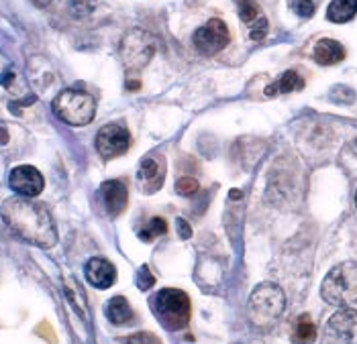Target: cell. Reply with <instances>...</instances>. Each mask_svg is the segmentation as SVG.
<instances>
[{"label": "cell", "mask_w": 357, "mask_h": 344, "mask_svg": "<svg viewBox=\"0 0 357 344\" xmlns=\"http://www.w3.org/2000/svg\"><path fill=\"white\" fill-rule=\"evenodd\" d=\"M351 151H354V153H356V155H357V139H356V141H354V143H351Z\"/></svg>", "instance_id": "obj_28"}, {"label": "cell", "mask_w": 357, "mask_h": 344, "mask_svg": "<svg viewBox=\"0 0 357 344\" xmlns=\"http://www.w3.org/2000/svg\"><path fill=\"white\" fill-rule=\"evenodd\" d=\"M127 344H162V341H160L155 334H149V332H139V334L129 336Z\"/></svg>", "instance_id": "obj_24"}, {"label": "cell", "mask_w": 357, "mask_h": 344, "mask_svg": "<svg viewBox=\"0 0 357 344\" xmlns=\"http://www.w3.org/2000/svg\"><path fill=\"white\" fill-rule=\"evenodd\" d=\"M165 182V161L162 157H145L137 171V184L145 194H155Z\"/></svg>", "instance_id": "obj_11"}, {"label": "cell", "mask_w": 357, "mask_h": 344, "mask_svg": "<svg viewBox=\"0 0 357 344\" xmlns=\"http://www.w3.org/2000/svg\"><path fill=\"white\" fill-rule=\"evenodd\" d=\"M155 283V279H153V275L149 273V269L143 265L141 269H139V273H137V286H139V290H143V291H147L151 286Z\"/></svg>", "instance_id": "obj_23"}, {"label": "cell", "mask_w": 357, "mask_h": 344, "mask_svg": "<svg viewBox=\"0 0 357 344\" xmlns=\"http://www.w3.org/2000/svg\"><path fill=\"white\" fill-rule=\"evenodd\" d=\"M176 226H178V235L184 238V240L192 237V228H190V224H188L184 218H178V220H176Z\"/></svg>", "instance_id": "obj_26"}, {"label": "cell", "mask_w": 357, "mask_h": 344, "mask_svg": "<svg viewBox=\"0 0 357 344\" xmlns=\"http://www.w3.org/2000/svg\"><path fill=\"white\" fill-rule=\"evenodd\" d=\"M357 0H331L327 19L331 23H347L356 17Z\"/></svg>", "instance_id": "obj_18"}, {"label": "cell", "mask_w": 357, "mask_h": 344, "mask_svg": "<svg viewBox=\"0 0 357 344\" xmlns=\"http://www.w3.org/2000/svg\"><path fill=\"white\" fill-rule=\"evenodd\" d=\"M155 49H158V41L153 35H149L143 29L129 31L125 39L121 41V59H123L125 70L129 74L143 70L155 55Z\"/></svg>", "instance_id": "obj_6"}, {"label": "cell", "mask_w": 357, "mask_h": 344, "mask_svg": "<svg viewBox=\"0 0 357 344\" xmlns=\"http://www.w3.org/2000/svg\"><path fill=\"white\" fill-rule=\"evenodd\" d=\"M321 295L331 306H349L357 302V263L345 261L333 267L323 279Z\"/></svg>", "instance_id": "obj_3"}, {"label": "cell", "mask_w": 357, "mask_h": 344, "mask_svg": "<svg viewBox=\"0 0 357 344\" xmlns=\"http://www.w3.org/2000/svg\"><path fill=\"white\" fill-rule=\"evenodd\" d=\"M131 147V134L123 125H105L96 134V151L105 159H112L127 153Z\"/></svg>", "instance_id": "obj_9"}, {"label": "cell", "mask_w": 357, "mask_h": 344, "mask_svg": "<svg viewBox=\"0 0 357 344\" xmlns=\"http://www.w3.org/2000/svg\"><path fill=\"white\" fill-rule=\"evenodd\" d=\"M153 312L167 330H182L190 320V297L180 290L165 288L153 299Z\"/></svg>", "instance_id": "obj_5"}, {"label": "cell", "mask_w": 357, "mask_h": 344, "mask_svg": "<svg viewBox=\"0 0 357 344\" xmlns=\"http://www.w3.org/2000/svg\"><path fill=\"white\" fill-rule=\"evenodd\" d=\"M312 57L319 65H335L345 59V47L335 39H321L314 45Z\"/></svg>", "instance_id": "obj_15"}, {"label": "cell", "mask_w": 357, "mask_h": 344, "mask_svg": "<svg viewBox=\"0 0 357 344\" xmlns=\"http://www.w3.org/2000/svg\"><path fill=\"white\" fill-rule=\"evenodd\" d=\"M317 341V326L312 324L310 316H301L296 322V330H294V343L310 344Z\"/></svg>", "instance_id": "obj_19"}, {"label": "cell", "mask_w": 357, "mask_h": 344, "mask_svg": "<svg viewBox=\"0 0 357 344\" xmlns=\"http://www.w3.org/2000/svg\"><path fill=\"white\" fill-rule=\"evenodd\" d=\"M33 2H35L37 6H47V4H50L52 0H33Z\"/></svg>", "instance_id": "obj_27"}, {"label": "cell", "mask_w": 357, "mask_h": 344, "mask_svg": "<svg viewBox=\"0 0 357 344\" xmlns=\"http://www.w3.org/2000/svg\"><path fill=\"white\" fill-rule=\"evenodd\" d=\"M239 17L248 25L249 37L253 41H261L268 33V19L261 8L253 0H239Z\"/></svg>", "instance_id": "obj_13"}, {"label": "cell", "mask_w": 357, "mask_h": 344, "mask_svg": "<svg viewBox=\"0 0 357 344\" xmlns=\"http://www.w3.org/2000/svg\"><path fill=\"white\" fill-rule=\"evenodd\" d=\"M98 0H70V10L74 17H88L96 8Z\"/></svg>", "instance_id": "obj_21"}, {"label": "cell", "mask_w": 357, "mask_h": 344, "mask_svg": "<svg viewBox=\"0 0 357 344\" xmlns=\"http://www.w3.org/2000/svg\"><path fill=\"white\" fill-rule=\"evenodd\" d=\"M98 198L105 206V210L109 212L110 216H119L123 214L127 204H129V191L123 182H116V180H110L105 182L98 189Z\"/></svg>", "instance_id": "obj_12"}, {"label": "cell", "mask_w": 357, "mask_h": 344, "mask_svg": "<svg viewBox=\"0 0 357 344\" xmlns=\"http://www.w3.org/2000/svg\"><path fill=\"white\" fill-rule=\"evenodd\" d=\"M294 8H296V13L301 17H304V19H308V17L314 15V2L312 0H296Z\"/></svg>", "instance_id": "obj_25"}, {"label": "cell", "mask_w": 357, "mask_h": 344, "mask_svg": "<svg viewBox=\"0 0 357 344\" xmlns=\"http://www.w3.org/2000/svg\"><path fill=\"white\" fill-rule=\"evenodd\" d=\"M107 318H109L112 324L121 326V324H127L133 320V310L129 306V302L123 297V295H116V297H110L109 304H107Z\"/></svg>", "instance_id": "obj_17"}, {"label": "cell", "mask_w": 357, "mask_h": 344, "mask_svg": "<svg viewBox=\"0 0 357 344\" xmlns=\"http://www.w3.org/2000/svg\"><path fill=\"white\" fill-rule=\"evenodd\" d=\"M198 189H200V187H198V182L192 180V178H180V180L176 182V191H178L180 196H194Z\"/></svg>", "instance_id": "obj_22"}, {"label": "cell", "mask_w": 357, "mask_h": 344, "mask_svg": "<svg viewBox=\"0 0 357 344\" xmlns=\"http://www.w3.org/2000/svg\"><path fill=\"white\" fill-rule=\"evenodd\" d=\"M0 216L4 224L23 240L31 244H37L41 249H52L57 242V228L50 210L33 202L31 198H8L2 202Z\"/></svg>", "instance_id": "obj_1"}, {"label": "cell", "mask_w": 357, "mask_h": 344, "mask_svg": "<svg viewBox=\"0 0 357 344\" xmlns=\"http://www.w3.org/2000/svg\"><path fill=\"white\" fill-rule=\"evenodd\" d=\"M286 308V295L274 283H261L251 291L248 302V316L249 320L259 326L268 328L272 326L278 318L282 316Z\"/></svg>", "instance_id": "obj_2"}, {"label": "cell", "mask_w": 357, "mask_h": 344, "mask_svg": "<svg viewBox=\"0 0 357 344\" xmlns=\"http://www.w3.org/2000/svg\"><path fill=\"white\" fill-rule=\"evenodd\" d=\"M229 41H231L229 26L220 19H211L206 25L200 26L192 37L194 49L204 57H211V55L222 52L229 45Z\"/></svg>", "instance_id": "obj_8"}, {"label": "cell", "mask_w": 357, "mask_h": 344, "mask_svg": "<svg viewBox=\"0 0 357 344\" xmlns=\"http://www.w3.org/2000/svg\"><path fill=\"white\" fill-rule=\"evenodd\" d=\"M323 344H357V310L343 308L325 324Z\"/></svg>", "instance_id": "obj_7"}, {"label": "cell", "mask_w": 357, "mask_h": 344, "mask_svg": "<svg viewBox=\"0 0 357 344\" xmlns=\"http://www.w3.org/2000/svg\"><path fill=\"white\" fill-rule=\"evenodd\" d=\"M356 206H357V194H356Z\"/></svg>", "instance_id": "obj_29"}, {"label": "cell", "mask_w": 357, "mask_h": 344, "mask_svg": "<svg viewBox=\"0 0 357 344\" xmlns=\"http://www.w3.org/2000/svg\"><path fill=\"white\" fill-rule=\"evenodd\" d=\"M86 279H88L90 286H94L98 290H109L110 286L114 283V279H116V271L107 259L92 257L86 263Z\"/></svg>", "instance_id": "obj_14"}, {"label": "cell", "mask_w": 357, "mask_h": 344, "mask_svg": "<svg viewBox=\"0 0 357 344\" xmlns=\"http://www.w3.org/2000/svg\"><path fill=\"white\" fill-rule=\"evenodd\" d=\"M304 79L301 78L298 72H284L280 78L272 81L268 88H266V94L268 96H278V94H290V92H296V90H303Z\"/></svg>", "instance_id": "obj_16"}, {"label": "cell", "mask_w": 357, "mask_h": 344, "mask_svg": "<svg viewBox=\"0 0 357 344\" xmlns=\"http://www.w3.org/2000/svg\"><path fill=\"white\" fill-rule=\"evenodd\" d=\"M8 185L23 198H35L43 191L45 180L39 173V169H35L33 165H19L10 171Z\"/></svg>", "instance_id": "obj_10"}, {"label": "cell", "mask_w": 357, "mask_h": 344, "mask_svg": "<svg viewBox=\"0 0 357 344\" xmlns=\"http://www.w3.org/2000/svg\"><path fill=\"white\" fill-rule=\"evenodd\" d=\"M167 233V224H165L164 218H160V216H155V218H151V220H147V224L139 230V238L141 240H145V242H149V240H153V238L162 237Z\"/></svg>", "instance_id": "obj_20"}, {"label": "cell", "mask_w": 357, "mask_h": 344, "mask_svg": "<svg viewBox=\"0 0 357 344\" xmlns=\"http://www.w3.org/2000/svg\"><path fill=\"white\" fill-rule=\"evenodd\" d=\"M55 116L61 118L63 123L72 125V127H86L92 123L94 114H96V100L80 90H61L55 96L54 104Z\"/></svg>", "instance_id": "obj_4"}]
</instances>
